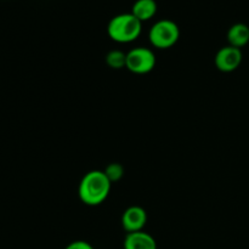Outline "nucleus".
<instances>
[{
	"label": "nucleus",
	"instance_id": "nucleus-6",
	"mask_svg": "<svg viewBox=\"0 0 249 249\" xmlns=\"http://www.w3.org/2000/svg\"><path fill=\"white\" fill-rule=\"evenodd\" d=\"M147 212L140 206H130L123 212L121 218L122 228L126 233L142 231L147 224Z\"/></svg>",
	"mask_w": 249,
	"mask_h": 249
},
{
	"label": "nucleus",
	"instance_id": "nucleus-3",
	"mask_svg": "<svg viewBox=\"0 0 249 249\" xmlns=\"http://www.w3.org/2000/svg\"><path fill=\"white\" fill-rule=\"evenodd\" d=\"M179 38V26L174 21L168 18L155 22L148 31L150 44L158 50H167L173 48L178 43Z\"/></svg>",
	"mask_w": 249,
	"mask_h": 249
},
{
	"label": "nucleus",
	"instance_id": "nucleus-10",
	"mask_svg": "<svg viewBox=\"0 0 249 249\" xmlns=\"http://www.w3.org/2000/svg\"><path fill=\"white\" fill-rule=\"evenodd\" d=\"M105 61L112 70H123L126 67V53L114 49L106 53Z\"/></svg>",
	"mask_w": 249,
	"mask_h": 249
},
{
	"label": "nucleus",
	"instance_id": "nucleus-7",
	"mask_svg": "<svg viewBox=\"0 0 249 249\" xmlns=\"http://www.w3.org/2000/svg\"><path fill=\"white\" fill-rule=\"evenodd\" d=\"M124 249H157V242L151 233L146 231L126 233L123 242Z\"/></svg>",
	"mask_w": 249,
	"mask_h": 249
},
{
	"label": "nucleus",
	"instance_id": "nucleus-1",
	"mask_svg": "<svg viewBox=\"0 0 249 249\" xmlns=\"http://www.w3.org/2000/svg\"><path fill=\"white\" fill-rule=\"evenodd\" d=\"M112 182L104 170H90L78 185V196L87 206H99L104 203L111 192Z\"/></svg>",
	"mask_w": 249,
	"mask_h": 249
},
{
	"label": "nucleus",
	"instance_id": "nucleus-5",
	"mask_svg": "<svg viewBox=\"0 0 249 249\" xmlns=\"http://www.w3.org/2000/svg\"><path fill=\"white\" fill-rule=\"evenodd\" d=\"M242 60L243 53L241 49L226 45L216 53L215 57H214V63L220 72L231 73L240 67Z\"/></svg>",
	"mask_w": 249,
	"mask_h": 249
},
{
	"label": "nucleus",
	"instance_id": "nucleus-12",
	"mask_svg": "<svg viewBox=\"0 0 249 249\" xmlns=\"http://www.w3.org/2000/svg\"><path fill=\"white\" fill-rule=\"evenodd\" d=\"M65 249H95V248L92 247L89 242H87V241L77 240L68 243V245L65 247Z\"/></svg>",
	"mask_w": 249,
	"mask_h": 249
},
{
	"label": "nucleus",
	"instance_id": "nucleus-4",
	"mask_svg": "<svg viewBox=\"0 0 249 249\" xmlns=\"http://www.w3.org/2000/svg\"><path fill=\"white\" fill-rule=\"evenodd\" d=\"M157 58L152 49L136 46L126 53V70L134 74H147L156 67Z\"/></svg>",
	"mask_w": 249,
	"mask_h": 249
},
{
	"label": "nucleus",
	"instance_id": "nucleus-8",
	"mask_svg": "<svg viewBox=\"0 0 249 249\" xmlns=\"http://www.w3.org/2000/svg\"><path fill=\"white\" fill-rule=\"evenodd\" d=\"M158 11V5L156 0H135L131 6V14L143 23L156 16Z\"/></svg>",
	"mask_w": 249,
	"mask_h": 249
},
{
	"label": "nucleus",
	"instance_id": "nucleus-2",
	"mask_svg": "<svg viewBox=\"0 0 249 249\" xmlns=\"http://www.w3.org/2000/svg\"><path fill=\"white\" fill-rule=\"evenodd\" d=\"M142 32V22L139 21L131 12L118 14L109 19L107 34L111 40L118 44H129L135 41Z\"/></svg>",
	"mask_w": 249,
	"mask_h": 249
},
{
	"label": "nucleus",
	"instance_id": "nucleus-9",
	"mask_svg": "<svg viewBox=\"0 0 249 249\" xmlns=\"http://www.w3.org/2000/svg\"><path fill=\"white\" fill-rule=\"evenodd\" d=\"M226 38H228L229 45L238 49L245 48L249 43V27L246 23H241V22L232 24L229 28Z\"/></svg>",
	"mask_w": 249,
	"mask_h": 249
},
{
	"label": "nucleus",
	"instance_id": "nucleus-11",
	"mask_svg": "<svg viewBox=\"0 0 249 249\" xmlns=\"http://www.w3.org/2000/svg\"><path fill=\"white\" fill-rule=\"evenodd\" d=\"M104 172L112 184H113V182H118L119 180L124 177V167L118 162L109 163V164L105 168Z\"/></svg>",
	"mask_w": 249,
	"mask_h": 249
}]
</instances>
